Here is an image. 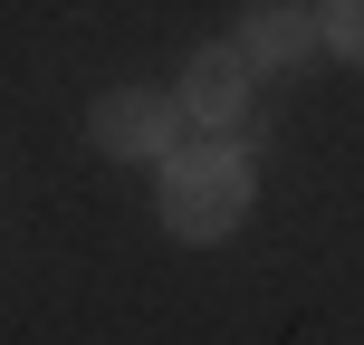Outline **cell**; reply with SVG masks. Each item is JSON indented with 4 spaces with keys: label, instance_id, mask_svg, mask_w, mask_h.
Returning <instances> with one entry per match:
<instances>
[{
    "label": "cell",
    "instance_id": "6da1fadb",
    "mask_svg": "<svg viewBox=\"0 0 364 345\" xmlns=\"http://www.w3.org/2000/svg\"><path fill=\"white\" fill-rule=\"evenodd\" d=\"M240 211H250V154L230 134L164 154V230L173 240H230Z\"/></svg>",
    "mask_w": 364,
    "mask_h": 345
},
{
    "label": "cell",
    "instance_id": "7a4b0ae2",
    "mask_svg": "<svg viewBox=\"0 0 364 345\" xmlns=\"http://www.w3.org/2000/svg\"><path fill=\"white\" fill-rule=\"evenodd\" d=\"M87 134L106 154H144V164H164V154L182 144V96H164V87H106L87 106Z\"/></svg>",
    "mask_w": 364,
    "mask_h": 345
},
{
    "label": "cell",
    "instance_id": "3957f363",
    "mask_svg": "<svg viewBox=\"0 0 364 345\" xmlns=\"http://www.w3.org/2000/svg\"><path fill=\"white\" fill-rule=\"evenodd\" d=\"M250 58H240V38L230 48H192L182 58V125H201V134H230L240 115H250Z\"/></svg>",
    "mask_w": 364,
    "mask_h": 345
},
{
    "label": "cell",
    "instance_id": "277c9868",
    "mask_svg": "<svg viewBox=\"0 0 364 345\" xmlns=\"http://www.w3.org/2000/svg\"><path fill=\"white\" fill-rule=\"evenodd\" d=\"M316 48H326V38H316L307 0H250V10H240V58H250V68H307Z\"/></svg>",
    "mask_w": 364,
    "mask_h": 345
},
{
    "label": "cell",
    "instance_id": "5b68a950",
    "mask_svg": "<svg viewBox=\"0 0 364 345\" xmlns=\"http://www.w3.org/2000/svg\"><path fill=\"white\" fill-rule=\"evenodd\" d=\"M316 38H326L346 68H364V0H316Z\"/></svg>",
    "mask_w": 364,
    "mask_h": 345
}]
</instances>
